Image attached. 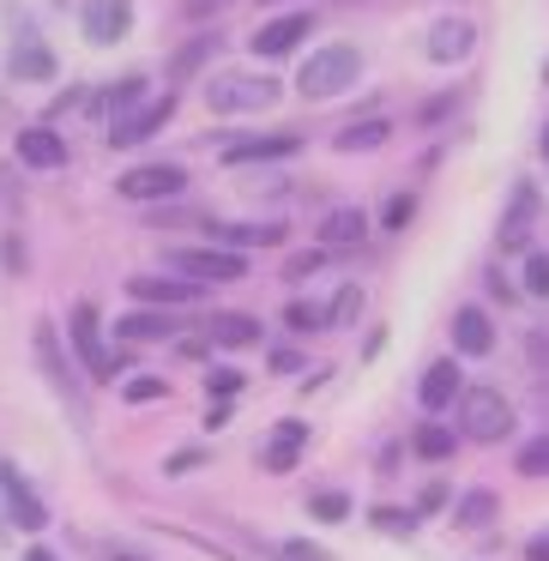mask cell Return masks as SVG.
<instances>
[{"instance_id": "cell-7", "label": "cell", "mask_w": 549, "mask_h": 561, "mask_svg": "<svg viewBox=\"0 0 549 561\" xmlns=\"http://www.w3.org/2000/svg\"><path fill=\"white\" fill-rule=\"evenodd\" d=\"M302 146V134H230L224 139V163H272V158H290Z\"/></svg>"}, {"instance_id": "cell-31", "label": "cell", "mask_w": 549, "mask_h": 561, "mask_svg": "<svg viewBox=\"0 0 549 561\" xmlns=\"http://www.w3.org/2000/svg\"><path fill=\"white\" fill-rule=\"evenodd\" d=\"M122 399H134V404H151V399H163V380L158 375H134L122 387Z\"/></svg>"}, {"instance_id": "cell-12", "label": "cell", "mask_w": 549, "mask_h": 561, "mask_svg": "<svg viewBox=\"0 0 549 561\" xmlns=\"http://www.w3.org/2000/svg\"><path fill=\"white\" fill-rule=\"evenodd\" d=\"M73 344H79V356H85L91 375H115V356L103 351V339H98V308L91 302L73 308Z\"/></svg>"}, {"instance_id": "cell-20", "label": "cell", "mask_w": 549, "mask_h": 561, "mask_svg": "<svg viewBox=\"0 0 549 561\" xmlns=\"http://www.w3.org/2000/svg\"><path fill=\"white\" fill-rule=\"evenodd\" d=\"M206 339L224 344V351H242V344H260V320L254 314H211Z\"/></svg>"}, {"instance_id": "cell-41", "label": "cell", "mask_w": 549, "mask_h": 561, "mask_svg": "<svg viewBox=\"0 0 549 561\" xmlns=\"http://www.w3.org/2000/svg\"><path fill=\"white\" fill-rule=\"evenodd\" d=\"M544 158H549V127H544Z\"/></svg>"}, {"instance_id": "cell-23", "label": "cell", "mask_w": 549, "mask_h": 561, "mask_svg": "<svg viewBox=\"0 0 549 561\" xmlns=\"http://www.w3.org/2000/svg\"><path fill=\"white\" fill-rule=\"evenodd\" d=\"M387 139H392V122H380V115H375V122H351L332 146H339V151H380Z\"/></svg>"}, {"instance_id": "cell-8", "label": "cell", "mask_w": 549, "mask_h": 561, "mask_svg": "<svg viewBox=\"0 0 549 561\" xmlns=\"http://www.w3.org/2000/svg\"><path fill=\"white\" fill-rule=\"evenodd\" d=\"M175 115V98L163 91L158 103H146V110H127V115H115V127H110V146H146L151 134H163V122Z\"/></svg>"}, {"instance_id": "cell-30", "label": "cell", "mask_w": 549, "mask_h": 561, "mask_svg": "<svg viewBox=\"0 0 549 561\" xmlns=\"http://www.w3.org/2000/svg\"><path fill=\"white\" fill-rule=\"evenodd\" d=\"M139 98H146V79H122V85L110 91V110L127 115V110H139Z\"/></svg>"}, {"instance_id": "cell-43", "label": "cell", "mask_w": 549, "mask_h": 561, "mask_svg": "<svg viewBox=\"0 0 549 561\" xmlns=\"http://www.w3.org/2000/svg\"><path fill=\"white\" fill-rule=\"evenodd\" d=\"M266 7H278V0H266Z\"/></svg>"}, {"instance_id": "cell-34", "label": "cell", "mask_w": 549, "mask_h": 561, "mask_svg": "<svg viewBox=\"0 0 549 561\" xmlns=\"http://www.w3.org/2000/svg\"><path fill=\"white\" fill-rule=\"evenodd\" d=\"M411 211H416V199H411V194H399V199H387L380 224H387V230H404V224H411Z\"/></svg>"}, {"instance_id": "cell-40", "label": "cell", "mask_w": 549, "mask_h": 561, "mask_svg": "<svg viewBox=\"0 0 549 561\" xmlns=\"http://www.w3.org/2000/svg\"><path fill=\"white\" fill-rule=\"evenodd\" d=\"M525 561H549V531H544V537H531V543H525Z\"/></svg>"}, {"instance_id": "cell-2", "label": "cell", "mask_w": 549, "mask_h": 561, "mask_svg": "<svg viewBox=\"0 0 549 561\" xmlns=\"http://www.w3.org/2000/svg\"><path fill=\"white\" fill-rule=\"evenodd\" d=\"M459 428L471 440H483V447L489 440H507L513 435V404L501 399L495 387H465L459 392Z\"/></svg>"}, {"instance_id": "cell-4", "label": "cell", "mask_w": 549, "mask_h": 561, "mask_svg": "<svg viewBox=\"0 0 549 561\" xmlns=\"http://www.w3.org/2000/svg\"><path fill=\"white\" fill-rule=\"evenodd\" d=\"M272 98H278V85H272L266 73H218V79H206V110L211 115H248V110H266Z\"/></svg>"}, {"instance_id": "cell-1", "label": "cell", "mask_w": 549, "mask_h": 561, "mask_svg": "<svg viewBox=\"0 0 549 561\" xmlns=\"http://www.w3.org/2000/svg\"><path fill=\"white\" fill-rule=\"evenodd\" d=\"M356 79H363V49H356V43H320V49L302 61V73H296V91L320 103V98L351 91Z\"/></svg>"}, {"instance_id": "cell-32", "label": "cell", "mask_w": 549, "mask_h": 561, "mask_svg": "<svg viewBox=\"0 0 549 561\" xmlns=\"http://www.w3.org/2000/svg\"><path fill=\"white\" fill-rule=\"evenodd\" d=\"M525 290L549 296V254H525Z\"/></svg>"}, {"instance_id": "cell-29", "label": "cell", "mask_w": 549, "mask_h": 561, "mask_svg": "<svg viewBox=\"0 0 549 561\" xmlns=\"http://www.w3.org/2000/svg\"><path fill=\"white\" fill-rule=\"evenodd\" d=\"M284 320H290L296 332H320V327H327V308H314V302H290V308H284Z\"/></svg>"}, {"instance_id": "cell-17", "label": "cell", "mask_w": 549, "mask_h": 561, "mask_svg": "<svg viewBox=\"0 0 549 561\" xmlns=\"http://www.w3.org/2000/svg\"><path fill=\"white\" fill-rule=\"evenodd\" d=\"M19 163H31V170H61L67 139H55L49 127H31V134H19Z\"/></svg>"}, {"instance_id": "cell-9", "label": "cell", "mask_w": 549, "mask_h": 561, "mask_svg": "<svg viewBox=\"0 0 549 561\" xmlns=\"http://www.w3.org/2000/svg\"><path fill=\"white\" fill-rule=\"evenodd\" d=\"M134 31V0H91L85 7V43H122Z\"/></svg>"}, {"instance_id": "cell-39", "label": "cell", "mask_w": 549, "mask_h": 561, "mask_svg": "<svg viewBox=\"0 0 549 561\" xmlns=\"http://www.w3.org/2000/svg\"><path fill=\"white\" fill-rule=\"evenodd\" d=\"M290 556H296V561H332L327 549H314V543H290Z\"/></svg>"}, {"instance_id": "cell-42", "label": "cell", "mask_w": 549, "mask_h": 561, "mask_svg": "<svg viewBox=\"0 0 549 561\" xmlns=\"http://www.w3.org/2000/svg\"><path fill=\"white\" fill-rule=\"evenodd\" d=\"M31 561H49V556H31Z\"/></svg>"}, {"instance_id": "cell-3", "label": "cell", "mask_w": 549, "mask_h": 561, "mask_svg": "<svg viewBox=\"0 0 549 561\" xmlns=\"http://www.w3.org/2000/svg\"><path fill=\"white\" fill-rule=\"evenodd\" d=\"M163 266L187 284H236L248 272V260L236 254V248H170Z\"/></svg>"}, {"instance_id": "cell-25", "label": "cell", "mask_w": 549, "mask_h": 561, "mask_svg": "<svg viewBox=\"0 0 549 561\" xmlns=\"http://www.w3.org/2000/svg\"><path fill=\"white\" fill-rule=\"evenodd\" d=\"M115 332H122V339H134V344H151V339H170L175 320L170 314H151V308H146V314H122V320H115Z\"/></svg>"}, {"instance_id": "cell-36", "label": "cell", "mask_w": 549, "mask_h": 561, "mask_svg": "<svg viewBox=\"0 0 549 561\" xmlns=\"http://www.w3.org/2000/svg\"><path fill=\"white\" fill-rule=\"evenodd\" d=\"M211 392H224V399L242 392V375H236V368H211Z\"/></svg>"}, {"instance_id": "cell-13", "label": "cell", "mask_w": 549, "mask_h": 561, "mask_svg": "<svg viewBox=\"0 0 549 561\" xmlns=\"http://www.w3.org/2000/svg\"><path fill=\"white\" fill-rule=\"evenodd\" d=\"M453 351L459 356H489L495 351V327H489L483 308H459V314H453Z\"/></svg>"}, {"instance_id": "cell-5", "label": "cell", "mask_w": 549, "mask_h": 561, "mask_svg": "<svg viewBox=\"0 0 549 561\" xmlns=\"http://www.w3.org/2000/svg\"><path fill=\"white\" fill-rule=\"evenodd\" d=\"M115 194L122 199H175V194H187V170L182 163H146V170H127L122 182H115Z\"/></svg>"}, {"instance_id": "cell-26", "label": "cell", "mask_w": 549, "mask_h": 561, "mask_svg": "<svg viewBox=\"0 0 549 561\" xmlns=\"http://www.w3.org/2000/svg\"><path fill=\"white\" fill-rule=\"evenodd\" d=\"M7 67H13V79H55V55L43 43H19Z\"/></svg>"}, {"instance_id": "cell-6", "label": "cell", "mask_w": 549, "mask_h": 561, "mask_svg": "<svg viewBox=\"0 0 549 561\" xmlns=\"http://www.w3.org/2000/svg\"><path fill=\"white\" fill-rule=\"evenodd\" d=\"M308 37H314V13H284V19H272V25H260L254 37H248V49L266 55V61H284V55Z\"/></svg>"}, {"instance_id": "cell-37", "label": "cell", "mask_w": 549, "mask_h": 561, "mask_svg": "<svg viewBox=\"0 0 549 561\" xmlns=\"http://www.w3.org/2000/svg\"><path fill=\"white\" fill-rule=\"evenodd\" d=\"M375 519H380V525H387V531H411V513H392V507H380V513H375Z\"/></svg>"}, {"instance_id": "cell-15", "label": "cell", "mask_w": 549, "mask_h": 561, "mask_svg": "<svg viewBox=\"0 0 549 561\" xmlns=\"http://www.w3.org/2000/svg\"><path fill=\"white\" fill-rule=\"evenodd\" d=\"M127 290H134L139 302L175 308V302H194V290H199V284H187V278H163V272H139V278H127Z\"/></svg>"}, {"instance_id": "cell-18", "label": "cell", "mask_w": 549, "mask_h": 561, "mask_svg": "<svg viewBox=\"0 0 549 561\" xmlns=\"http://www.w3.org/2000/svg\"><path fill=\"white\" fill-rule=\"evenodd\" d=\"M302 447H308V423H278V435L266 440L260 465H266V471H290V465L302 459Z\"/></svg>"}, {"instance_id": "cell-38", "label": "cell", "mask_w": 549, "mask_h": 561, "mask_svg": "<svg viewBox=\"0 0 549 561\" xmlns=\"http://www.w3.org/2000/svg\"><path fill=\"white\" fill-rule=\"evenodd\" d=\"M314 266H320V254H296V260H290V278H308Z\"/></svg>"}, {"instance_id": "cell-10", "label": "cell", "mask_w": 549, "mask_h": 561, "mask_svg": "<svg viewBox=\"0 0 549 561\" xmlns=\"http://www.w3.org/2000/svg\"><path fill=\"white\" fill-rule=\"evenodd\" d=\"M471 49H477V25H471V19H435V31H428V61L453 67V61H465Z\"/></svg>"}, {"instance_id": "cell-11", "label": "cell", "mask_w": 549, "mask_h": 561, "mask_svg": "<svg viewBox=\"0 0 549 561\" xmlns=\"http://www.w3.org/2000/svg\"><path fill=\"white\" fill-rule=\"evenodd\" d=\"M531 218H537V187L513 182V206H507V218H501V254L531 242Z\"/></svg>"}, {"instance_id": "cell-27", "label": "cell", "mask_w": 549, "mask_h": 561, "mask_svg": "<svg viewBox=\"0 0 549 561\" xmlns=\"http://www.w3.org/2000/svg\"><path fill=\"white\" fill-rule=\"evenodd\" d=\"M495 507H501V501L489 495V489H471V495L459 501V513H453V519H459V525H471V531H477V525H489V519H495Z\"/></svg>"}, {"instance_id": "cell-28", "label": "cell", "mask_w": 549, "mask_h": 561, "mask_svg": "<svg viewBox=\"0 0 549 561\" xmlns=\"http://www.w3.org/2000/svg\"><path fill=\"white\" fill-rule=\"evenodd\" d=\"M519 477H549V435H537L531 447H519Z\"/></svg>"}, {"instance_id": "cell-16", "label": "cell", "mask_w": 549, "mask_h": 561, "mask_svg": "<svg viewBox=\"0 0 549 561\" xmlns=\"http://www.w3.org/2000/svg\"><path fill=\"white\" fill-rule=\"evenodd\" d=\"M0 495H7V507H13V519L25 525V531H37V525H43V501L31 495V483L13 471V465H0Z\"/></svg>"}, {"instance_id": "cell-24", "label": "cell", "mask_w": 549, "mask_h": 561, "mask_svg": "<svg viewBox=\"0 0 549 561\" xmlns=\"http://www.w3.org/2000/svg\"><path fill=\"white\" fill-rule=\"evenodd\" d=\"M453 447H459V435H453V428H441V423H423L411 435V453H416V459H428V465L453 459Z\"/></svg>"}, {"instance_id": "cell-21", "label": "cell", "mask_w": 549, "mask_h": 561, "mask_svg": "<svg viewBox=\"0 0 549 561\" xmlns=\"http://www.w3.org/2000/svg\"><path fill=\"white\" fill-rule=\"evenodd\" d=\"M320 236H327V248H351V242H363V236H368V218L356 206H339V211H327Z\"/></svg>"}, {"instance_id": "cell-35", "label": "cell", "mask_w": 549, "mask_h": 561, "mask_svg": "<svg viewBox=\"0 0 549 561\" xmlns=\"http://www.w3.org/2000/svg\"><path fill=\"white\" fill-rule=\"evenodd\" d=\"M314 513H320V519H344V513H351V501H344L339 489H327V495H314Z\"/></svg>"}, {"instance_id": "cell-14", "label": "cell", "mask_w": 549, "mask_h": 561, "mask_svg": "<svg viewBox=\"0 0 549 561\" xmlns=\"http://www.w3.org/2000/svg\"><path fill=\"white\" fill-rule=\"evenodd\" d=\"M465 392V375H459V363L453 356H441L435 368L423 375V387H416V399H423V411H447L453 399Z\"/></svg>"}, {"instance_id": "cell-19", "label": "cell", "mask_w": 549, "mask_h": 561, "mask_svg": "<svg viewBox=\"0 0 549 561\" xmlns=\"http://www.w3.org/2000/svg\"><path fill=\"white\" fill-rule=\"evenodd\" d=\"M211 242H224V248H278L284 224H211Z\"/></svg>"}, {"instance_id": "cell-22", "label": "cell", "mask_w": 549, "mask_h": 561, "mask_svg": "<svg viewBox=\"0 0 549 561\" xmlns=\"http://www.w3.org/2000/svg\"><path fill=\"white\" fill-rule=\"evenodd\" d=\"M37 356H43V368L55 375V387L73 399V411H79V380H73V368L61 363V344H55V327H37Z\"/></svg>"}, {"instance_id": "cell-33", "label": "cell", "mask_w": 549, "mask_h": 561, "mask_svg": "<svg viewBox=\"0 0 549 561\" xmlns=\"http://www.w3.org/2000/svg\"><path fill=\"white\" fill-rule=\"evenodd\" d=\"M206 55H211V37H194L182 55H175V79H182V73H194V67L206 61Z\"/></svg>"}]
</instances>
